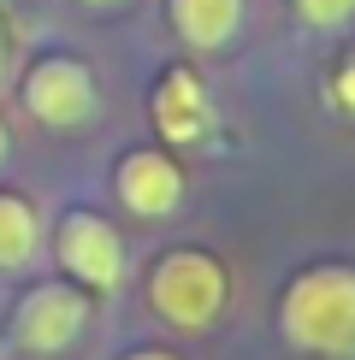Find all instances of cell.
Segmentation results:
<instances>
[{
  "instance_id": "cell-14",
  "label": "cell",
  "mask_w": 355,
  "mask_h": 360,
  "mask_svg": "<svg viewBox=\"0 0 355 360\" xmlns=\"http://www.w3.org/2000/svg\"><path fill=\"white\" fill-rule=\"evenodd\" d=\"M6 154H12V136H6V118H0V166H6Z\"/></svg>"
},
{
  "instance_id": "cell-11",
  "label": "cell",
  "mask_w": 355,
  "mask_h": 360,
  "mask_svg": "<svg viewBox=\"0 0 355 360\" xmlns=\"http://www.w3.org/2000/svg\"><path fill=\"white\" fill-rule=\"evenodd\" d=\"M12 59H18V30H12V12L0 6V89L12 77Z\"/></svg>"
},
{
  "instance_id": "cell-2",
  "label": "cell",
  "mask_w": 355,
  "mask_h": 360,
  "mask_svg": "<svg viewBox=\"0 0 355 360\" xmlns=\"http://www.w3.org/2000/svg\"><path fill=\"white\" fill-rule=\"evenodd\" d=\"M225 295H231L225 266L201 248H172L148 272V307L166 325H178V331H207L225 313Z\"/></svg>"
},
{
  "instance_id": "cell-1",
  "label": "cell",
  "mask_w": 355,
  "mask_h": 360,
  "mask_svg": "<svg viewBox=\"0 0 355 360\" xmlns=\"http://www.w3.org/2000/svg\"><path fill=\"white\" fill-rule=\"evenodd\" d=\"M278 331L302 354H355V266H308L278 302Z\"/></svg>"
},
{
  "instance_id": "cell-7",
  "label": "cell",
  "mask_w": 355,
  "mask_h": 360,
  "mask_svg": "<svg viewBox=\"0 0 355 360\" xmlns=\"http://www.w3.org/2000/svg\"><path fill=\"white\" fill-rule=\"evenodd\" d=\"M154 124H160V136H166L172 148H196L207 130H213V107H207V89H201L196 71L172 65L166 77H160V89H154Z\"/></svg>"
},
{
  "instance_id": "cell-10",
  "label": "cell",
  "mask_w": 355,
  "mask_h": 360,
  "mask_svg": "<svg viewBox=\"0 0 355 360\" xmlns=\"http://www.w3.org/2000/svg\"><path fill=\"white\" fill-rule=\"evenodd\" d=\"M290 6L302 12V24H314V30H337V24L355 18V0H290Z\"/></svg>"
},
{
  "instance_id": "cell-9",
  "label": "cell",
  "mask_w": 355,
  "mask_h": 360,
  "mask_svg": "<svg viewBox=\"0 0 355 360\" xmlns=\"http://www.w3.org/2000/svg\"><path fill=\"white\" fill-rule=\"evenodd\" d=\"M42 248V219L24 195L0 189V272H18V266L36 260Z\"/></svg>"
},
{
  "instance_id": "cell-3",
  "label": "cell",
  "mask_w": 355,
  "mask_h": 360,
  "mask_svg": "<svg viewBox=\"0 0 355 360\" xmlns=\"http://www.w3.org/2000/svg\"><path fill=\"white\" fill-rule=\"evenodd\" d=\"M83 331H89V290H77V283H36L12 307V342H18V354L54 360Z\"/></svg>"
},
{
  "instance_id": "cell-13",
  "label": "cell",
  "mask_w": 355,
  "mask_h": 360,
  "mask_svg": "<svg viewBox=\"0 0 355 360\" xmlns=\"http://www.w3.org/2000/svg\"><path fill=\"white\" fill-rule=\"evenodd\" d=\"M125 360H178V354H166V349H137V354H125Z\"/></svg>"
},
{
  "instance_id": "cell-12",
  "label": "cell",
  "mask_w": 355,
  "mask_h": 360,
  "mask_svg": "<svg viewBox=\"0 0 355 360\" xmlns=\"http://www.w3.org/2000/svg\"><path fill=\"white\" fill-rule=\"evenodd\" d=\"M332 101H337L344 112H355V59H349L344 71H337V83H332Z\"/></svg>"
},
{
  "instance_id": "cell-5",
  "label": "cell",
  "mask_w": 355,
  "mask_h": 360,
  "mask_svg": "<svg viewBox=\"0 0 355 360\" xmlns=\"http://www.w3.org/2000/svg\"><path fill=\"white\" fill-rule=\"evenodd\" d=\"M24 107L48 130H77V124L95 118V77H89L83 59L48 53L24 71Z\"/></svg>"
},
{
  "instance_id": "cell-15",
  "label": "cell",
  "mask_w": 355,
  "mask_h": 360,
  "mask_svg": "<svg viewBox=\"0 0 355 360\" xmlns=\"http://www.w3.org/2000/svg\"><path fill=\"white\" fill-rule=\"evenodd\" d=\"M83 6H118V0H83Z\"/></svg>"
},
{
  "instance_id": "cell-4",
  "label": "cell",
  "mask_w": 355,
  "mask_h": 360,
  "mask_svg": "<svg viewBox=\"0 0 355 360\" xmlns=\"http://www.w3.org/2000/svg\"><path fill=\"white\" fill-rule=\"evenodd\" d=\"M54 260H59V272L77 283V290H89V295H107V290L125 283V243H118V231L101 213H89V207L59 219Z\"/></svg>"
},
{
  "instance_id": "cell-6",
  "label": "cell",
  "mask_w": 355,
  "mask_h": 360,
  "mask_svg": "<svg viewBox=\"0 0 355 360\" xmlns=\"http://www.w3.org/2000/svg\"><path fill=\"white\" fill-rule=\"evenodd\" d=\"M113 189L137 219H166V213H178V201H184V172H178V160L160 154V148H137V154L118 160Z\"/></svg>"
},
{
  "instance_id": "cell-8",
  "label": "cell",
  "mask_w": 355,
  "mask_h": 360,
  "mask_svg": "<svg viewBox=\"0 0 355 360\" xmlns=\"http://www.w3.org/2000/svg\"><path fill=\"white\" fill-rule=\"evenodd\" d=\"M166 12H172V30L196 53L225 48L237 36V24H243V0H166Z\"/></svg>"
}]
</instances>
